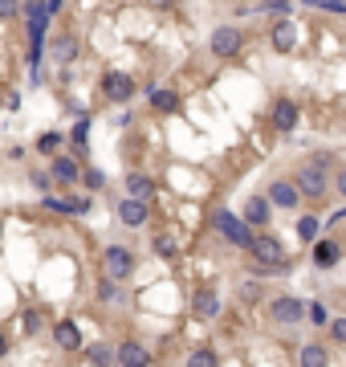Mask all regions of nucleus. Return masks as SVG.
<instances>
[{
	"instance_id": "f257e3e1",
	"label": "nucleus",
	"mask_w": 346,
	"mask_h": 367,
	"mask_svg": "<svg viewBox=\"0 0 346 367\" xmlns=\"http://www.w3.org/2000/svg\"><path fill=\"white\" fill-rule=\"evenodd\" d=\"M326 167H330V155H313L306 167H297V188H301V196H326Z\"/></svg>"
},
{
	"instance_id": "f03ea898",
	"label": "nucleus",
	"mask_w": 346,
	"mask_h": 367,
	"mask_svg": "<svg viewBox=\"0 0 346 367\" xmlns=\"http://www.w3.org/2000/svg\"><path fill=\"white\" fill-rule=\"evenodd\" d=\"M248 253H253V261H257L261 269H281V266H285V249H281L277 237H265L261 233L253 245H248Z\"/></svg>"
},
{
	"instance_id": "7ed1b4c3",
	"label": "nucleus",
	"mask_w": 346,
	"mask_h": 367,
	"mask_svg": "<svg viewBox=\"0 0 346 367\" xmlns=\"http://www.w3.org/2000/svg\"><path fill=\"white\" fill-rule=\"evenodd\" d=\"M216 229L229 237L232 245H241V249H248L257 237H253V225L248 220H241V217H232V213H216Z\"/></svg>"
},
{
	"instance_id": "20e7f679",
	"label": "nucleus",
	"mask_w": 346,
	"mask_h": 367,
	"mask_svg": "<svg viewBox=\"0 0 346 367\" xmlns=\"http://www.w3.org/2000/svg\"><path fill=\"white\" fill-rule=\"evenodd\" d=\"M102 266H106V278L122 282V278H131V269H134V253L122 249V245H110V249L102 253Z\"/></svg>"
},
{
	"instance_id": "39448f33",
	"label": "nucleus",
	"mask_w": 346,
	"mask_h": 367,
	"mask_svg": "<svg viewBox=\"0 0 346 367\" xmlns=\"http://www.w3.org/2000/svg\"><path fill=\"white\" fill-rule=\"evenodd\" d=\"M241 45H245L241 29H229V25H220V29L212 33V53H216V57H232V53H241Z\"/></svg>"
},
{
	"instance_id": "423d86ee",
	"label": "nucleus",
	"mask_w": 346,
	"mask_h": 367,
	"mask_svg": "<svg viewBox=\"0 0 346 367\" xmlns=\"http://www.w3.org/2000/svg\"><path fill=\"white\" fill-rule=\"evenodd\" d=\"M102 90H106V98H110V102H127L134 94V78L118 74V69H110V74L102 78Z\"/></svg>"
},
{
	"instance_id": "0eeeda50",
	"label": "nucleus",
	"mask_w": 346,
	"mask_h": 367,
	"mask_svg": "<svg viewBox=\"0 0 346 367\" xmlns=\"http://www.w3.org/2000/svg\"><path fill=\"white\" fill-rule=\"evenodd\" d=\"M269 41H273V50H277V53H294L297 25H294V21H277V25H273V33H269Z\"/></svg>"
},
{
	"instance_id": "6e6552de",
	"label": "nucleus",
	"mask_w": 346,
	"mask_h": 367,
	"mask_svg": "<svg viewBox=\"0 0 346 367\" xmlns=\"http://www.w3.org/2000/svg\"><path fill=\"white\" fill-rule=\"evenodd\" d=\"M269 196H253V201L245 204V220L248 225H253V229H265V225H269V217H273V208H269Z\"/></svg>"
},
{
	"instance_id": "1a4fd4ad",
	"label": "nucleus",
	"mask_w": 346,
	"mask_h": 367,
	"mask_svg": "<svg viewBox=\"0 0 346 367\" xmlns=\"http://www.w3.org/2000/svg\"><path fill=\"white\" fill-rule=\"evenodd\" d=\"M118 363H122V367H147V363H151V355H147V347H143V343L127 339V343L118 347Z\"/></svg>"
},
{
	"instance_id": "9d476101",
	"label": "nucleus",
	"mask_w": 346,
	"mask_h": 367,
	"mask_svg": "<svg viewBox=\"0 0 346 367\" xmlns=\"http://www.w3.org/2000/svg\"><path fill=\"white\" fill-rule=\"evenodd\" d=\"M269 315L277 318V322H297V318L306 315V302H297V298H277L273 306H269Z\"/></svg>"
},
{
	"instance_id": "9b49d317",
	"label": "nucleus",
	"mask_w": 346,
	"mask_h": 367,
	"mask_svg": "<svg viewBox=\"0 0 346 367\" xmlns=\"http://www.w3.org/2000/svg\"><path fill=\"white\" fill-rule=\"evenodd\" d=\"M269 201L281 204V208H294V204L301 201V188H297V184H289V180H277L273 188H269Z\"/></svg>"
},
{
	"instance_id": "f8f14e48",
	"label": "nucleus",
	"mask_w": 346,
	"mask_h": 367,
	"mask_svg": "<svg viewBox=\"0 0 346 367\" xmlns=\"http://www.w3.org/2000/svg\"><path fill=\"white\" fill-rule=\"evenodd\" d=\"M118 220H122V225H143V220H147V201L127 196V201L118 204Z\"/></svg>"
},
{
	"instance_id": "ddd939ff",
	"label": "nucleus",
	"mask_w": 346,
	"mask_h": 367,
	"mask_svg": "<svg viewBox=\"0 0 346 367\" xmlns=\"http://www.w3.org/2000/svg\"><path fill=\"white\" fill-rule=\"evenodd\" d=\"M53 339H57V347H66V351H82V331H78L74 322H57V327H53Z\"/></svg>"
},
{
	"instance_id": "4468645a",
	"label": "nucleus",
	"mask_w": 346,
	"mask_h": 367,
	"mask_svg": "<svg viewBox=\"0 0 346 367\" xmlns=\"http://www.w3.org/2000/svg\"><path fill=\"white\" fill-rule=\"evenodd\" d=\"M273 127H277V131H294L297 127V106L294 102H277V106H273Z\"/></svg>"
},
{
	"instance_id": "2eb2a0df",
	"label": "nucleus",
	"mask_w": 346,
	"mask_h": 367,
	"mask_svg": "<svg viewBox=\"0 0 346 367\" xmlns=\"http://www.w3.org/2000/svg\"><path fill=\"white\" fill-rule=\"evenodd\" d=\"M151 192H155V184H151L143 171H131V176H127V196H134V201H147Z\"/></svg>"
},
{
	"instance_id": "dca6fc26",
	"label": "nucleus",
	"mask_w": 346,
	"mask_h": 367,
	"mask_svg": "<svg viewBox=\"0 0 346 367\" xmlns=\"http://www.w3.org/2000/svg\"><path fill=\"white\" fill-rule=\"evenodd\" d=\"M196 315L200 318H216V315H220V298H216V290H196Z\"/></svg>"
},
{
	"instance_id": "f3484780",
	"label": "nucleus",
	"mask_w": 346,
	"mask_h": 367,
	"mask_svg": "<svg viewBox=\"0 0 346 367\" xmlns=\"http://www.w3.org/2000/svg\"><path fill=\"white\" fill-rule=\"evenodd\" d=\"M53 180H57V184H74V180H78V159L57 155V159H53Z\"/></svg>"
},
{
	"instance_id": "a211bd4d",
	"label": "nucleus",
	"mask_w": 346,
	"mask_h": 367,
	"mask_svg": "<svg viewBox=\"0 0 346 367\" xmlns=\"http://www.w3.org/2000/svg\"><path fill=\"white\" fill-rule=\"evenodd\" d=\"M313 261L322 269L334 266V261H338V245H334V241H318V245H313Z\"/></svg>"
},
{
	"instance_id": "6ab92c4d",
	"label": "nucleus",
	"mask_w": 346,
	"mask_h": 367,
	"mask_svg": "<svg viewBox=\"0 0 346 367\" xmlns=\"http://www.w3.org/2000/svg\"><path fill=\"white\" fill-rule=\"evenodd\" d=\"M301 367H326V347L306 343V347H301Z\"/></svg>"
},
{
	"instance_id": "aec40b11",
	"label": "nucleus",
	"mask_w": 346,
	"mask_h": 367,
	"mask_svg": "<svg viewBox=\"0 0 346 367\" xmlns=\"http://www.w3.org/2000/svg\"><path fill=\"white\" fill-rule=\"evenodd\" d=\"M151 106H155V111H175V106H180V94H175V90H151Z\"/></svg>"
},
{
	"instance_id": "412c9836",
	"label": "nucleus",
	"mask_w": 346,
	"mask_h": 367,
	"mask_svg": "<svg viewBox=\"0 0 346 367\" xmlns=\"http://www.w3.org/2000/svg\"><path fill=\"white\" fill-rule=\"evenodd\" d=\"M188 367H220V359H216L208 347H196L192 355H188Z\"/></svg>"
},
{
	"instance_id": "4be33fe9",
	"label": "nucleus",
	"mask_w": 346,
	"mask_h": 367,
	"mask_svg": "<svg viewBox=\"0 0 346 367\" xmlns=\"http://www.w3.org/2000/svg\"><path fill=\"white\" fill-rule=\"evenodd\" d=\"M86 355H90V363H94V367H106L110 359H118V351H110L106 343H98V347H90Z\"/></svg>"
},
{
	"instance_id": "5701e85b",
	"label": "nucleus",
	"mask_w": 346,
	"mask_h": 367,
	"mask_svg": "<svg viewBox=\"0 0 346 367\" xmlns=\"http://www.w3.org/2000/svg\"><path fill=\"white\" fill-rule=\"evenodd\" d=\"M74 53H78V41H74V37H62V41L53 45V57H57V62H74Z\"/></svg>"
},
{
	"instance_id": "b1692460",
	"label": "nucleus",
	"mask_w": 346,
	"mask_h": 367,
	"mask_svg": "<svg viewBox=\"0 0 346 367\" xmlns=\"http://www.w3.org/2000/svg\"><path fill=\"white\" fill-rule=\"evenodd\" d=\"M57 143H62V135L45 131L41 139H37V151H41V155H53V151H57Z\"/></svg>"
},
{
	"instance_id": "393cba45",
	"label": "nucleus",
	"mask_w": 346,
	"mask_h": 367,
	"mask_svg": "<svg viewBox=\"0 0 346 367\" xmlns=\"http://www.w3.org/2000/svg\"><path fill=\"white\" fill-rule=\"evenodd\" d=\"M297 237H301V241H313V237H318V220H313V217H301V225H297Z\"/></svg>"
},
{
	"instance_id": "a878e982",
	"label": "nucleus",
	"mask_w": 346,
	"mask_h": 367,
	"mask_svg": "<svg viewBox=\"0 0 346 367\" xmlns=\"http://www.w3.org/2000/svg\"><path fill=\"white\" fill-rule=\"evenodd\" d=\"M86 131H90V127H86V118H82V123L74 127V151H78V155H82V151L90 147V143H86Z\"/></svg>"
},
{
	"instance_id": "bb28decb",
	"label": "nucleus",
	"mask_w": 346,
	"mask_h": 367,
	"mask_svg": "<svg viewBox=\"0 0 346 367\" xmlns=\"http://www.w3.org/2000/svg\"><path fill=\"white\" fill-rule=\"evenodd\" d=\"M155 253H159V257H171V253H175V241H171V237H155Z\"/></svg>"
},
{
	"instance_id": "cd10ccee",
	"label": "nucleus",
	"mask_w": 346,
	"mask_h": 367,
	"mask_svg": "<svg viewBox=\"0 0 346 367\" xmlns=\"http://www.w3.org/2000/svg\"><path fill=\"white\" fill-rule=\"evenodd\" d=\"M330 339H334V343H346V318H334V322H330Z\"/></svg>"
},
{
	"instance_id": "c85d7f7f",
	"label": "nucleus",
	"mask_w": 346,
	"mask_h": 367,
	"mask_svg": "<svg viewBox=\"0 0 346 367\" xmlns=\"http://www.w3.org/2000/svg\"><path fill=\"white\" fill-rule=\"evenodd\" d=\"M261 9H269V13H289V0H261Z\"/></svg>"
},
{
	"instance_id": "c756f323",
	"label": "nucleus",
	"mask_w": 346,
	"mask_h": 367,
	"mask_svg": "<svg viewBox=\"0 0 346 367\" xmlns=\"http://www.w3.org/2000/svg\"><path fill=\"white\" fill-rule=\"evenodd\" d=\"M86 184H90V188H102V184H106V176H102L98 167H90V171H86Z\"/></svg>"
},
{
	"instance_id": "7c9ffc66",
	"label": "nucleus",
	"mask_w": 346,
	"mask_h": 367,
	"mask_svg": "<svg viewBox=\"0 0 346 367\" xmlns=\"http://www.w3.org/2000/svg\"><path fill=\"white\" fill-rule=\"evenodd\" d=\"M86 208H90V201H86V196H78V201L66 204V213H86Z\"/></svg>"
},
{
	"instance_id": "2f4dec72",
	"label": "nucleus",
	"mask_w": 346,
	"mask_h": 367,
	"mask_svg": "<svg viewBox=\"0 0 346 367\" xmlns=\"http://www.w3.org/2000/svg\"><path fill=\"white\" fill-rule=\"evenodd\" d=\"M17 13V0H0V17H13Z\"/></svg>"
},
{
	"instance_id": "473e14b6",
	"label": "nucleus",
	"mask_w": 346,
	"mask_h": 367,
	"mask_svg": "<svg viewBox=\"0 0 346 367\" xmlns=\"http://www.w3.org/2000/svg\"><path fill=\"white\" fill-rule=\"evenodd\" d=\"M338 192H342V196H346V171H342V176H338Z\"/></svg>"
},
{
	"instance_id": "72a5a7b5",
	"label": "nucleus",
	"mask_w": 346,
	"mask_h": 367,
	"mask_svg": "<svg viewBox=\"0 0 346 367\" xmlns=\"http://www.w3.org/2000/svg\"><path fill=\"white\" fill-rule=\"evenodd\" d=\"M151 4H167V0H151Z\"/></svg>"
},
{
	"instance_id": "f704fd0d",
	"label": "nucleus",
	"mask_w": 346,
	"mask_h": 367,
	"mask_svg": "<svg viewBox=\"0 0 346 367\" xmlns=\"http://www.w3.org/2000/svg\"><path fill=\"white\" fill-rule=\"evenodd\" d=\"M90 367H94V363H90Z\"/></svg>"
}]
</instances>
